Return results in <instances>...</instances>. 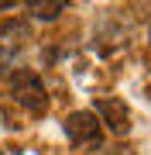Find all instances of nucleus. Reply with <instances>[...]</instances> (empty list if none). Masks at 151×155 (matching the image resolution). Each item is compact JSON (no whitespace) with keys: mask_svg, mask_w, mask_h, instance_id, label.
<instances>
[{"mask_svg":"<svg viewBox=\"0 0 151 155\" xmlns=\"http://www.w3.org/2000/svg\"><path fill=\"white\" fill-rule=\"evenodd\" d=\"M11 97L17 107H24L31 117H41L48 110V90L34 69H14L11 72Z\"/></svg>","mask_w":151,"mask_h":155,"instance_id":"nucleus-1","label":"nucleus"},{"mask_svg":"<svg viewBox=\"0 0 151 155\" xmlns=\"http://www.w3.org/2000/svg\"><path fill=\"white\" fill-rule=\"evenodd\" d=\"M62 131L79 148H100V141H103V127H100L93 110H72L62 121Z\"/></svg>","mask_w":151,"mask_h":155,"instance_id":"nucleus-2","label":"nucleus"},{"mask_svg":"<svg viewBox=\"0 0 151 155\" xmlns=\"http://www.w3.org/2000/svg\"><path fill=\"white\" fill-rule=\"evenodd\" d=\"M96 121L106 124L113 134H127L131 131V110H127V104L117 97H103V100H96Z\"/></svg>","mask_w":151,"mask_h":155,"instance_id":"nucleus-3","label":"nucleus"},{"mask_svg":"<svg viewBox=\"0 0 151 155\" xmlns=\"http://www.w3.org/2000/svg\"><path fill=\"white\" fill-rule=\"evenodd\" d=\"M62 11H65L62 0H55V4H31V17L34 21H55Z\"/></svg>","mask_w":151,"mask_h":155,"instance_id":"nucleus-4","label":"nucleus"},{"mask_svg":"<svg viewBox=\"0 0 151 155\" xmlns=\"http://www.w3.org/2000/svg\"><path fill=\"white\" fill-rule=\"evenodd\" d=\"M0 35L4 38H21V41H31V28L24 21H7L4 28H0Z\"/></svg>","mask_w":151,"mask_h":155,"instance_id":"nucleus-5","label":"nucleus"},{"mask_svg":"<svg viewBox=\"0 0 151 155\" xmlns=\"http://www.w3.org/2000/svg\"><path fill=\"white\" fill-rule=\"evenodd\" d=\"M0 155H4V152H0Z\"/></svg>","mask_w":151,"mask_h":155,"instance_id":"nucleus-6","label":"nucleus"}]
</instances>
